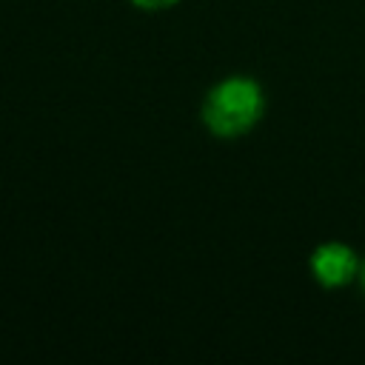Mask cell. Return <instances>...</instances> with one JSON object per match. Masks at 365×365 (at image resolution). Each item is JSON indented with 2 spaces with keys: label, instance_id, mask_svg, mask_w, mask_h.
<instances>
[{
  "label": "cell",
  "instance_id": "cell-1",
  "mask_svg": "<svg viewBox=\"0 0 365 365\" xmlns=\"http://www.w3.org/2000/svg\"><path fill=\"white\" fill-rule=\"evenodd\" d=\"M202 125L220 140L245 137L265 114V91L254 77L231 74L214 83L202 100Z\"/></svg>",
  "mask_w": 365,
  "mask_h": 365
},
{
  "label": "cell",
  "instance_id": "cell-3",
  "mask_svg": "<svg viewBox=\"0 0 365 365\" xmlns=\"http://www.w3.org/2000/svg\"><path fill=\"white\" fill-rule=\"evenodd\" d=\"M128 3L137 6V9H145V11H163V9L177 6L180 0H128Z\"/></svg>",
  "mask_w": 365,
  "mask_h": 365
},
{
  "label": "cell",
  "instance_id": "cell-2",
  "mask_svg": "<svg viewBox=\"0 0 365 365\" xmlns=\"http://www.w3.org/2000/svg\"><path fill=\"white\" fill-rule=\"evenodd\" d=\"M359 265L362 262L354 254V248L345 245V242H336V240L317 245L311 259H308L311 277L322 288H345V285H351L359 277Z\"/></svg>",
  "mask_w": 365,
  "mask_h": 365
},
{
  "label": "cell",
  "instance_id": "cell-4",
  "mask_svg": "<svg viewBox=\"0 0 365 365\" xmlns=\"http://www.w3.org/2000/svg\"><path fill=\"white\" fill-rule=\"evenodd\" d=\"M356 279H359V285H362V291H365V259H362V265H359V277H356Z\"/></svg>",
  "mask_w": 365,
  "mask_h": 365
}]
</instances>
